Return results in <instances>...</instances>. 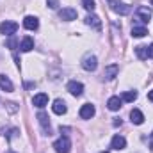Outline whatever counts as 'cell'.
Segmentation results:
<instances>
[{
  "mask_svg": "<svg viewBox=\"0 0 153 153\" xmlns=\"http://www.w3.org/2000/svg\"><path fill=\"white\" fill-rule=\"evenodd\" d=\"M109 5H111V9H112L114 13L121 14V16L132 13V5H128V4H125V2H121V0H109Z\"/></svg>",
  "mask_w": 153,
  "mask_h": 153,
  "instance_id": "obj_1",
  "label": "cell"
},
{
  "mask_svg": "<svg viewBox=\"0 0 153 153\" xmlns=\"http://www.w3.org/2000/svg\"><path fill=\"white\" fill-rule=\"evenodd\" d=\"M135 22H139V23H143V25H146L148 22H150V18H152V9L150 7H146V5H141V7H137V11H135Z\"/></svg>",
  "mask_w": 153,
  "mask_h": 153,
  "instance_id": "obj_2",
  "label": "cell"
},
{
  "mask_svg": "<svg viewBox=\"0 0 153 153\" xmlns=\"http://www.w3.org/2000/svg\"><path fill=\"white\" fill-rule=\"evenodd\" d=\"M53 148H55V152H57V153H70V150H71L70 137L64 134L61 139H57V141L53 143Z\"/></svg>",
  "mask_w": 153,
  "mask_h": 153,
  "instance_id": "obj_3",
  "label": "cell"
},
{
  "mask_svg": "<svg viewBox=\"0 0 153 153\" xmlns=\"http://www.w3.org/2000/svg\"><path fill=\"white\" fill-rule=\"evenodd\" d=\"M16 30H18L16 22H2L0 23V34H4V36H13Z\"/></svg>",
  "mask_w": 153,
  "mask_h": 153,
  "instance_id": "obj_4",
  "label": "cell"
},
{
  "mask_svg": "<svg viewBox=\"0 0 153 153\" xmlns=\"http://www.w3.org/2000/svg\"><path fill=\"white\" fill-rule=\"evenodd\" d=\"M82 68H84L85 71H94V70L98 68V59H96L94 55H85L84 61H82Z\"/></svg>",
  "mask_w": 153,
  "mask_h": 153,
  "instance_id": "obj_5",
  "label": "cell"
},
{
  "mask_svg": "<svg viewBox=\"0 0 153 153\" xmlns=\"http://www.w3.org/2000/svg\"><path fill=\"white\" fill-rule=\"evenodd\" d=\"M76 13L73 7H64V9H61L59 11V18L61 20H64V22H71V20H76Z\"/></svg>",
  "mask_w": 153,
  "mask_h": 153,
  "instance_id": "obj_6",
  "label": "cell"
},
{
  "mask_svg": "<svg viewBox=\"0 0 153 153\" xmlns=\"http://www.w3.org/2000/svg\"><path fill=\"white\" fill-rule=\"evenodd\" d=\"M78 114H80V117H82V119H91V117L94 116V105H91V103L82 105Z\"/></svg>",
  "mask_w": 153,
  "mask_h": 153,
  "instance_id": "obj_7",
  "label": "cell"
},
{
  "mask_svg": "<svg viewBox=\"0 0 153 153\" xmlns=\"http://www.w3.org/2000/svg\"><path fill=\"white\" fill-rule=\"evenodd\" d=\"M111 148L112 150H125L126 148V139L123 137V135H114L112 137V143H111Z\"/></svg>",
  "mask_w": 153,
  "mask_h": 153,
  "instance_id": "obj_8",
  "label": "cell"
},
{
  "mask_svg": "<svg viewBox=\"0 0 153 153\" xmlns=\"http://www.w3.org/2000/svg\"><path fill=\"white\" fill-rule=\"evenodd\" d=\"M38 121H39V125H41V128H43V132L50 135V134H52V128H50L48 116L45 114V112H39V114H38Z\"/></svg>",
  "mask_w": 153,
  "mask_h": 153,
  "instance_id": "obj_9",
  "label": "cell"
},
{
  "mask_svg": "<svg viewBox=\"0 0 153 153\" xmlns=\"http://www.w3.org/2000/svg\"><path fill=\"white\" fill-rule=\"evenodd\" d=\"M68 91H70L73 96H80V94L84 93V85H82L80 82H76V80H71V82L68 84Z\"/></svg>",
  "mask_w": 153,
  "mask_h": 153,
  "instance_id": "obj_10",
  "label": "cell"
},
{
  "mask_svg": "<svg viewBox=\"0 0 153 153\" xmlns=\"http://www.w3.org/2000/svg\"><path fill=\"white\" fill-rule=\"evenodd\" d=\"M32 103L39 107V109H43L45 105H48V94H45V93H39V94H34V98H32Z\"/></svg>",
  "mask_w": 153,
  "mask_h": 153,
  "instance_id": "obj_11",
  "label": "cell"
},
{
  "mask_svg": "<svg viewBox=\"0 0 153 153\" xmlns=\"http://www.w3.org/2000/svg\"><path fill=\"white\" fill-rule=\"evenodd\" d=\"M117 71H119V66H117V64H109V66L105 68V71H103V78H105V80H112V78L117 75Z\"/></svg>",
  "mask_w": 153,
  "mask_h": 153,
  "instance_id": "obj_12",
  "label": "cell"
},
{
  "mask_svg": "<svg viewBox=\"0 0 153 153\" xmlns=\"http://www.w3.org/2000/svg\"><path fill=\"white\" fill-rule=\"evenodd\" d=\"M23 27L25 29H29V30H36L39 27V22L36 16H25V20H23Z\"/></svg>",
  "mask_w": 153,
  "mask_h": 153,
  "instance_id": "obj_13",
  "label": "cell"
},
{
  "mask_svg": "<svg viewBox=\"0 0 153 153\" xmlns=\"http://www.w3.org/2000/svg\"><path fill=\"white\" fill-rule=\"evenodd\" d=\"M52 111L55 112V114H66V111H68V107H66V103H64V100H55L53 102V105H52Z\"/></svg>",
  "mask_w": 153,
  "mask_h": 153,
  "instance_id": "obj_14",
  "label": "cell"
},
{
  "mask_svg": "<svg viewBox=\"0 0 153 153\" xmlns=\"http://www.w3.org/2000/svg\"><path fill=\"white\" fill-rule=\"evenodd\" d=\"M0 87H2L5 93H13V89H14V85H13V82L9 80V76L2 75V73H0Z\"/></svg>",
  "mask_w": 153,
  "mask_h": 153,
  "instance_id": "obj_15",
  "label": "cell"
},
{
  "mask_svg": "<svg viewBox=\"0 0 153 153\" xmlns=\"http://www.w3.org/2000/svg\"><path fill=\"white\" fill-rule=\"evenodd\" d=\"M85 23H87L89 27L96 29V30H100V29H102V22H100V18H98L96 14H89V16L85 18Z\"/></svg>",
  "mask_w": 153,
  "mask_h": 153,
  "instance_id": "obj_16",
  "label": "cell"
},
{
  "mask_svg": "<svg viewBox=\"0 0 153 153\" xmlns=\"http://www.w3.org/2000/svg\"><path fill=\"white\" fill-rule=\"evenodd\" d=\"M32 48H34V39L30 38V36H25V38L22 39L20 50H22V52H30Z\"/></svg>",
  "mask_w": 153,
  "mask_h": 153,
  "instance_id": "obj_17",
  "label": "cell"
},
{
  "mask_svg": "<svg viewBox=\"0 0 153 153\" xmlns=\"http://www.w3.org/2000/svg\"><path fill=\"white\" fill-rule=\"evenodd\" d=\"M146 34H148L146 25H134V27H132V36H134V38H144Z\"/></svg>",
  "mask_w": 153,
  "mask_h": 153,
  "instance_id": "obj_18",
  "label": "cell"
},
{
  "mask_svg": "<svg viewBox=\"0 0 153 153\" xmlns=\"http://www.w3.org/2000/svg\"><path fill=\"white\" fill-rule=\"evenodd\" d=\"M130 119H132L134 125H143V123H144V116H143V112H141L139 109H134V111L130 112Z\"/></svg>",
  "mask_w": 153,
  "mask_h": 153,
  "instance_id": "obj_19",
  "label": "cell"
},
{
  "mask_svg": "<svg viewBox=\"0 0 153 153\" xmlns=\"http://www.w3.org/2000/svg\"><path fill=\"white\" fill-rule=\"evenodd\" d=\"M121 102H123V100H121L119 96H111L109 102H107V107H109L111 111H119V109H121Z\"/></svg>",
  "mask_w": 153,
  "mask_h": 153,
  "instance_id": "obj_20",
  "label": "cell"
},
{
  "mask_svg": "<svg viewBox=\"0 0 153 153\" xmlns=\"http://www.w3.org/2000/svg\"><path fill=\"white\" fill-rule=\"evenodd\" d=\"M135 53L139 59H148V46H135Z\"/></svg>",
  "mask_w": 153,
  "mask_h": 153,
  "instance_id": "obj_21",
  "label": "cell"
},
{
  "mask_svg": "<svg viewBox=\"0 0 153 153\" xmlns=\"http://www.w3.org/2000/svg\"><path fill=\"white\" fill-rule=\"evenodd\" d=\"M135 98H137V91H125L123 96H121L123 102H134Z\"/></svg>",
  "mask_w": 153,
  "mask_h": 153,
  "instance_id": "obj_22",
  "label": "cell"
},
{
  "mask_svg": "<svg viewBox=\"0 0 153 153\" xmlns=\"http://www.w3.org/2000/svg\"><path fill=\"white\" fill-rule=\"evenodd\" d=\"M82 4H84V9L85 11H94V7H96L94 0H82Z\"/></svg>",
  "mask_w": 153,
  "mask_h": 153,
  "instance_id": "obj_23",
  "label": "cell"
},
{
  "mask_svg": "<svg viewBox=\"0 0 153 153\" xmlns=\"http://www.w3.org/2000/svg\"><path fill=\"white\" fill-rule=\"evenodd\" d=\"M46 5L50 9H57L59 7V0H46Z\"/></svg>",
  "mask_w": 153,
  "mask_h": 153,
  "instance_id": "obj_24",
  "label": "cell"
},
{
  "mask_svg": "<svg viewBox=\"0 0 153 153\" xmlns=\"http://www.w3.org/2000/svg\"><path fill=\"white\" fill-rule=\"evenodd\" d=\"M7 46H9L11 50H14V48L18 46V41H16V39H14V38H11V39H9V41H7Z\"/></svg>",
  "mask_w": 153,
  "mask_h": 153,
  "instance_id": "obj_25",
  "label": "cell"
},
{
  "mask_svg": "<svg viewBox=\"0 0 153 153\" xmlns=\"http://www.w3.org/2000/svg\"><path fill=\"white\" fill-rule=\"evenodd\" d=\"M148 57H150V59H153V43L148 46Z\"/></svg>",
  "mask_w": 153,
  "mask_h": 153,
  "instance_id": "obj_26",
  "label": "cell"
},
{
  "mask_svg": "<svg viewBox=\"0 0 153 153\" xmlns=\"http://www.w3.org/2000/svg\"><path fill=\"white\" fill-rule=\"evenodd\" d=\"M148 98H150V102H153V91H150V93H148Z\"/></svg>",
  "mask_w": 153,
  "mask_h": 153,
  "instance_id": "obj_27",
  "label": "cell"
},
{
  "mask_svg": "<svg viewBox=\"0 0 153 153\" xmlns=\"http://www.w3.org/2000/svg\"><path fill=\"white\" fill-rule=\"evenodd\" d=\"M152 152H153V143H152Z\"/></svg>",
  "mask_w": 153,
  "mask_h": 153,
  "instance_id": "obj_28",
  "label": "cell"
},
{
  "mask_svg": "<svg viewBox=\"0 0 153 153\" xmlns=\"http://www.w3.org/2000/svg\"><path fill=\"white\" fill-rule=\"evenodd\" d=\"M7 153H14V152H7Z\"/></svg>",
  "mask_w": 153,
  "mask_h": 153,
  "instance_id": "obj_29",
  "label": "cell"
},
{
  "mask_svg": "<svg viewBox=\"0 0 153 153\" xmlns=\"http://www.w3.org/2000/svg\"><path fill=\"white\" fill-rule=\"evenodd\" d=\"M152 5H153V0H152Z\"/></svg>",
  "mask_w": 153,
  "mask_h": 153,
  "instance_id": "obj_30",
  "label": "cell"
},
{
  "mask_svg": "<svg viewBox=\"0 0 153 153\" xmlns=\"http://www.w3.org/2000/svg\"><path fill=\"white\" fill-rule=\"evenodd\" d=\"M152 135H153V134H152Z\"/></svg>",
  "mask_w": 153,
  "mask_h": 153,
  "instance_id": "obj_31",
  "label": "cell"
}]
</instances>
